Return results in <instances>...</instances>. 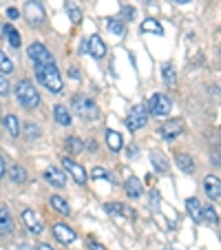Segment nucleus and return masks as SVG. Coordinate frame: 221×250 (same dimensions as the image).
I'll return each mask as SVG.
<instances>
[{"label":"nucleus","instance_id":"obj_1","mask_svg":"<svg viewBox=\"0 0 221 250\" xmlns=\"http://www.w3.org/2000/svg\"><path fill=\"white\" fill-rule=\"evenodd\" d=\"M36 78L38 82L51 93H62V73L58 71L56 64H47V66H36Z\"/></svg>","mask_w":221,"mask_h":250},{"label":"nucleus","instance_id":"obj_2","mask_svg":"<svg viewBox=\"0 0 221 250\" xmlns=\"http://www.w3.org/2000/svg\"><path fill=\"white\" fill-rule=\"evenodd\" d=\"M16 98H18V102L22 104L24 109H38L40 104V93L33 86L31 80H20L16 84Z\"/></svg>","mask_w":221,"mask_h":250},{"label":"nucleus","instance_id":"obj_3","mask_svg":"<svg viewBox=\"0 0 221 250\" xmlns=\"http://www.w3.org/2000/svg\"><path fill=\"white\" fill-rule=\"evenodd\" d=\"M73 106H76L78 115H80L82 120H86V122H93V120L100 118L98 104L91 98H86V95H73Z\"/></svg>","mask_w":221,"mask_h":250},{"label":"nucleus","instance_id":"obj_4","mask_svg":"<svg viewBox=\"0 0 221 250\" xmlns=\"http://www.w3.org/2000/svg\"><path fill=\"white\" fill-rule=\"evenodd\" d=\"M27 56L29 60L33 62L36 66H47V64H53V56L49 53V49L40 42H33L27 47Z\"/></svg>","mask_w":221,"mask_h":250},{"label":"nucleus","instance_id":"obj_5","mask_svg":"<svg viewBox=\"0 0 221 250\" xmlns=\"http://www.w3.org/2000/svg\"><path fill=\"white\" fill-rule=\"evenodd\" d=\"M24 16H27V20H29L31 27H40V24H44V20H47L44 7L40 5L38 0H29V2H24Z\"/></svg>","mask_w":221,"mask_h":250},{"label":"nucleus","instance_id":"obj_6","mask_svg":"<svg viewBox=\"0 0 221 250\" xmlns=\"http://www.w3.org/2000/svg\"><path fill=\"white\" fill-rule=\"evenodd\" d=\"M146 122H148V109L141 106V104H135V106L131 109V113H128V118H126L128 131H140V128L146 126Z\"/></svg>","mask_w":221,"mask_h":250},{"label":"nucleus","instance_id":"obj_7","mask_svg":"<svg viewBox=\"0 0 221 250\" xmlns=\"http://www.w3.org/2000/svg\"><path fill=\"white\" fill-rule=\"evenodd\" d=\"M148 109H151V113L157 115V118H166V115L170 113V109H173V102L168 100V95L155 93L151 98V102H148Z\"/></svg>","mask_w":221,"mask_h":250},{"label":"nucleus","instance_id":"obj_8","mask_svg":"<svg viewBox=\"0 0 221 250\" xmlns=\"http://www.w3.org/2000/svg\"><path fill=\"white\" fill-rule=\"evenodd\" d=\"M62 166H64L66 173H69L71 177H73V180H76L80 186L86 182V170H84V166L78 164L73 157H66V155H64V157H62Z\"/></svg>","mask_w":221,"mask_h":250},{"label":"nucleus","instance_id":"obj_9","mask_svg":"<svg viewBox=\"0 0 221 250\" xmlns=\"http://www.w3.org/2000/svg\"><path fill=\"white\" fill-rule=\"evenodd\" d=\"M22 222H24V226H27V230L29 232H33V235H42V230H44V224H42V219L36 215L33 210H22Z\"/></svg>","mask_w":221,"mask_h":250},{"label":"nucleus","instance_id":"obj_10","mask_svg":"<svg viewBox=\"0 0 221 250\" xmlns=\"http://www.w3.org/2000/svg\"><path fill=\"white\" fill-rule=\"evenodd\" d=\"M203 190H206V195L212 202H219L221 199V180L217 175H208L206 180H203Z\"/></svg>","mask_w":221,"mask_h":250},{"label":"nucleus","instance_id":"obj_11","mask_svg":"<svg viewBox=\"0 0 221 250\" xmlns=\"http://www.w3.org/2000/svg\"><path fill=\"white\" fill-rule=\"evenodd\" d=\"M53 235H56V239L60 241V244H73V241L78 239V235H76V230L71 226H66V224H56L53 226Z\"/></svg>","mask_w":221,"mask_h":250},{"label":"nucleus","instance_id":"obj_12","mask_svg":"<svg viewBox=\"0 0 221 250\" xmlns=\"http://www.w3.org/2000/svg\"><path fill=\"white\" fill-rule=\"evenodd\" d=\"M183 133V120H168V122L161 126V137L164 140H175Z\"/></svg>","mask_w":221,"mask_h":250},{"label":"nucleus","instance_id":"obj_13","mask_svg":"<svg viewBox=\"0 0 221 250\" xmlns=\"http://www.w3.org/2000/svg\"><path fill=\"white\" fill-rule=\"evenodd\" d=\"M44 180H47V184L56 186V188H64V184H66L64 173H62L60 168H56V166H49V168H44Z\"/></svg>","mask_w":221,"mask_h":250},{"label":"nucleus","instance_id":"obj_14","mask_svg":"<svg viewBox=\"0 0 221 250\" xmlns=\"http://www.w3.org/2000/svg\"><path fill=\"white\" fill-rule=\"evenodd\" d=\"M89 53L95 58V60H102V58L106 56V44H104V40L100 38L98 33L89 38Z\"/></svg>","mask_w":221,"mask_h":250},{"label":"nucleus","instance_id":"obj_15","mask_svg":"<svg viewBox=\"0 0 221 250\" xmlns=\"http://www.w3.org/2000/svg\"><path fill=\"white\" fill-rule=\"evenodd\" d=\"M14 232V217H11L9 208H0V237H7Z\"/></svg>","mask_w":221,"mask_h":250},{"label":"nucleus","instance_id":"obj_16","mask_svg":"<svg viewBox=\"0 0 221 250\" xmlns=\"http://www.w3.org/2000/svg\"><path fill=\"white\" fill-rule=\"evenodd\" d=\"M106 212L108 215H120V217H126V219H133L135 217V210H133V208H128L126 204H120V202H111V204H106Z\"/></svg>","mask_w":221,"mask_h":250},{"label":"nucleus","instance_id":"obj_17","mask_svg":"<svg viewBox=\"0 0 221 250\" xmlns=\"http://www.w3.org/2000/svg\"><path fill=\"white\" fill-rule=\"evenodd\" d=\"M186 210H188V215H190V217H193L197 224L203 222V206H201V202H199L197 197L186 199Z\"/></svg>","mask_w":221,"mask_h":250},{"label":"nucleus","instance_id":"obj_18","mask_svg":"<svg viewBox=\"0 0 221 250\" xmlns=\"http://www.w3.org/2000/svg\"><path fill=\"white\" fill-rule=\"evenodd\" d=\"M124 190H126V195H128V197H133V199L141 197V193H144V188H141L140 180H137L135 175H133V177H128V180L124 182Z\"/></svg>","mask_w":221,"mask_h":250},{"label":"nucleus","instance_id":"obj_19","mask_svg":"<svg viewBox=\"0 0 221 250\" xmlns=\"http://www.w3.org/2000/svg\"><path fill=\"white\" fill-rule=\"evenodd\" d=\"M53 118H56V122L60 124V126H71V113L66 106H62V104H56V106H53Z\"/></svg>","mask_w":221,"mask_h":250},{"label":"nucleus","instance_id":"obj_20","mask_svg":"<svg viewBox=\"0 0 221 250\" xmlns=\"http://www.w3.org/2000/svg\"><path fill=\"white\" fill-rule=\"evenodd\" d=\"M106 144L113 153H120L124 148V140L118 131H106Z\"/></svg>","mask_w":221,"mask_h":250},{"label":"nucleus","instance_id":"obj_21","mask_svg":"<svg viewBox=\"0 0 221 250\" xmlns=\"http://www.w3.org/2000/svg\"><path fill=\"white\" fill-rule=\"evenodd\" d=\"M9 180L14 184H24L27 182V168L20 164H11L9 166Z\"/></svg>","mask_w":221,"mask_h":250},{"label":"nucleus","instance_id":"obj_22","mask_svg":"<svg viewBox=\"0 0 221 250\" xmlns=\"http://www.w3.org/2000/svg\"><path fill=\"white\" fill-rule=\"evenodd\" d=\"M64 11H66V16H69V20L73 24H80L82 22V11H80V7H78L73 0H66V2H64Z\"/></svg>","mask_w":221,"mask_h":250},{"label":"nucleus","instance_id":"obj_23","mask_svg":"<svg viewBox=\"0 0 221 250\" xmlns=\"http://www.w3.org/2000/svg\"><path fill=\"white\" fill-rule=\"evenodd\" d=\"M2 36H5L7 42H9L11 47H16V49H18L20 44H22V42H20V33L16 31L14 24H5V27H2Z\"/></svg>","mask_w":221,"mask_h":250},{"label":"nucleus","instance_id":"obj_24","mask_svg":"<svg viewBox=\"0 0 221 250\" xmlns=\"http://www.w3.org/2000/svg\"><path fill=\"white\" fill-rule=\"evenodd\" d=\"M151 162H153L157 173H168V162H166V157L161 151H151Z\"/></svg>","mask_w":221,"mask_h":250},{"label":"nucleus","instance_id":"obj_25","mask_svg":"<svg viewBox=\"0 0 221 250\" xmlns=\"http://www.w3.org/2000/svg\"><path fill=\"white\" fill-rule=\"evenodd\" d=\"M2 124H5V128H7V133H9L11 137H18L20 135V122H18V118L16 115H5L2 118Z\"/></svg>","mask_w":221,"mask_h":250},{"label":"nucleus","instance_id":"obj_26","mask_svg":"<svg viewBox=\"0 0 221 250\" xmlns=\"http://www.w3.org/2000/svg\"><path fill=\"white\" fill-rule=\"evenodd\" d=\"M175 160H177V166L183 170V173H188V175L195 173V162H193V157L190 155H186V153H177Z\"/></svg>","mask_w":221,"mask_h":250},{"label":"nucleus","instance_id":"obj_27","mask_svg":"<svg viewBox=\"0 0 221 250\" xmlns=\"http://www.w3.org/2000/svg\"><path fill=\"white\" fill-rule=\"evenodd\" d=\"M51 206L56 208L60 215H71V206L66 204L64 197H60V195H51Z\"/></svg>","mask_w":221,"mask_h":250},{"label":"nucleus","instance_id":"obj_28","mask_svg":"<svg viewBox=\"0 0 221 250\" xmlns=\"http://www.w3.org/2000/svg\"><path fill=\"white\" fill-rule=\"evenodd\" d=\"M161 78H164V82L168 86H175L177 84V76H175V66L170 64V62H166L164 66H161Z\"/></svg>","mask_w":221,"mask_h":250},{"label":"nucleus","instance_id":"obj_29","mask_svg":"<svg viewBox=\"0 0 221 250\" xmlns=\"http://www.w3.org/2000/svg\"><path fill=\"white\" fill-rule=\"evenodd\" d=\"M141 31H144V33H155V36H161V33H164V29H161V24L157 22L155 18H148V20H144V22H141Z\"/></svg>","mask_w":221,"mask_h":250},{"label":"nucleus","instance_id":"obj_30","mask_svg":"<svg viewBox=\"0 0 221 250\" xmlns=\"http://www.w3.org/2000/svg\"><path fill=\"white\" fill-rule=\"evenodd\" d=\"M64 146H66V151L73 153V155H76V153H82V151H84V144H82V140H80V137H73V135L64 140Z\"/></svg>","mask_w":221,"mask_h":250},{"label":"nucleus","instance_id":"obj_31","mask_svg":"<svg viewBox=\"0 0 221 250\" xmlns=\"http://www.w3.org/2000/svg\"><path fill=\"white\" fill-rule=\"evenodd\" d=\"M108 31L113 33V36H118V38H124V33H126V27H124L122 20H108Z\"/></svg>","mask_w":221,"mask_h":250},{"label":"nucleus","instance_id":"obj_32","mask_svg":"<svg viewBox=\"0 0 221 250\" xmlns=\"http://www.w3.org/2000/svg\"><path fill=\"white\" fill-rule=\"evenodd\" d=\"M11 71H14V62L5 51H0V73H11Z\"/></svg>","mask_w":221,"mask_h":250},{"label":"nucleus","instance_id":"obj_33","mask_svg":"<svg viewBox=\"0 0 221 250\" xmlns=\"http://www.w3.org/2000/svg\"><path fill=\"white\" fill-rule=\"evenodd\" d=\"M24 133H27L29 140H38V137H40V128H38V124L27 122V124H24Z\"/></svg>","mask_w":221,"mask_h":250},{"label":"nucleus","instance_id":"obj_34","mask_svg":"<svg viewBox=\"0 0 221 250\" xmlns=\"http://www.w3.org/2000/svg\"><path fill=\"white\" fill-rule=\"evenodd\" d=\"M91 175H93V180H106V182H115L111 175L106 173V170L102 168V166H95L93 170H91Z\"/></svg>","mask_w":221,"mask_h":250},{"label":"nucleus","instance_id":"obj_35","mask_svg":"<svg viewBox=\"0 0 221 250\" xmlns=\"http://www.w3.org/2000/svg\"><path fill=\"white\" fill-rule=\"evenodd\" d=\"M203 222L208 224H217V212L212 206H203Z\"/></svg>","mask_w":221,"mask_h":250},{"label":"nucleus","instance_id":"obj_36","mask_svg":"<svg viewBox=\"0 0 221 250\" xmlns=\"http://www.w3.org/2000/svg\"><path fill=\"white\" fill-rule=\"evenodd\" d=\"M11 86H9V78L5 73H0V95H9Z\"/></svg>","mask_w":221,"mask_h":250},{"label":"nucleus","instance_id":"obj_37","mask_svg":"<svg viewBox=\"0 0 221 250\" xmlns=\"http://www.w3.org/2000/svg\"><path fill=\"white\" fill-rule=\"evenodd\" d=\"M122 16H124V18H133V16H135V9H133V7H124Z\"/></svg>","mask_w":221,"mask_h":250},{"label":"nucleus","instance_id":"obj_38","mask_svg":"<svg viewBox=\"0 0 221 250\" xmlns=\"http://www.w3.org/2000/svg\"><path fill=\"white\" fill-rule=\"evenodd\" d=\"M7 16H9L11 20H16V18H18V16H20V11L16 9V7H9V9H7Z\"/></svg>","mask_w":221,"mask_h":250},{"label":"nucleus","instance_id":"obj_39","mask_svg":"<svg viewBox=\"0 0 221 250\" xmlns=\"http://www.w3.org/2000/svg\"><path fill=\"white\" fill-rule=\"evenodd\" d=\"M89 248H91V250H106L102 244H98L95 239H91V241H89Z\"/></svg>","mask_w":221,"mask_h":250},{"label":"nucleus","instance_id":"obj_40","mask_svg":"<svg viewBox=\"0 0 221 250\" xmlns=\"http://www.w3.org/2000/svg\"><path fill=\"white\" fill-rule=\"evenodd\" d=\"M5 173H7V164H5V160H2V155H0V180L5 177Z\"/></svg>","mask_w":221,"mask_h":250},{"label":"nucleus","instance_id":"obj_41","mask_svg":"<svg viewBox=\"0 0 221 250\" xmlns=\"http://www.w3.org/2000/svg\"><path fill=\"white\" fill-rule=\"evenodd\" d=\"M69 76L73 78V80H78V78H80V73H78V69H71V71H69Z\"/></svg>","mask_w":221,"mask_h":250},{"label":"nucleus","instance_id":"obj_42","mask_svg":"<svg viewBox=\"0 0 221 250\" xmlns=\"http://www.w3.org/2000/svg\"><path fill=\"white\" fill-rule=\"evenodd\" d=\"M89 151H98V144H95V140L89 142Z\"/></svg>","mask_w":221,"mask_h":250},{"label":"nucleus","instance_id":"obj_43","mask_svg":"<svg viewBox=\"0 0 221 250\" xmlns=\"http://www.w3.org/2000/svg\"><path fill=\"white\" fill-rule=\"evenodd\" d=\"M36 250H53V248H51V246H49V244H40Z\"/></svg>","mask_w":221,"mask_h":250},{"label":"nucleus","instance_id":"obj_44","mask_svg":"<svg viewBox=\"0 0 221 250\" xmlns=\"http://www.w3.org/2000/svg\"><path fill=\"white\" fill-rule=\"evenodd\" d=\"M177 5H186V2H190V0H175Z\"/></svg>","mask_w":221,"mask_h":250},{"label":"nucleus","instance_id":"obj_45","mask_svg":"<svg viewBox=\"0 0 221 250\" xmlns=\"http://www.w3.org/2000/svg\"><path fill=\"white\" fill-rule=\"evenodd\" d=\"M18 250H31V248H29V246H20Z\"/></svg>","mask_w":221,"mask_h":250},{"label":"nucleus","instance_id":"obj_46","mask_svg":"<svg viewBox=\"0 0 221 250\" xmlns=\"http://www.w3.org/2000/svg\"><path fill=\"white\" fill-rule=\"evenodd\" d=\"M0 36H2V29H0Z\"/></svg>","mask_w":221,"mask_h":250},{"label":"nucleus","instance_id":"obj_47","mask_svg":"<svg viewBox=\"0 0 221 250\" xmlns=\"http://www.w3.org/2000/svg\"><path fill=\"white\" fill-rule=\"evenodd\" d=\"M175 250H181V248H175Z\"/></svg>","mask_w":221,"mask_h":250},{"label":"nucleus","instance_id":"obj_48","mask_svg":"<svg viewBox=\"0 0 221 250\" xmlns=\"http://www.w3.org/2000/svg\"><path fill=\"white\" fill-rule=\"evenodd\" d=\"M164 250H168V248H164Z\"/></svg>","mask_w":221,"mask_h":250}]
</instances>
